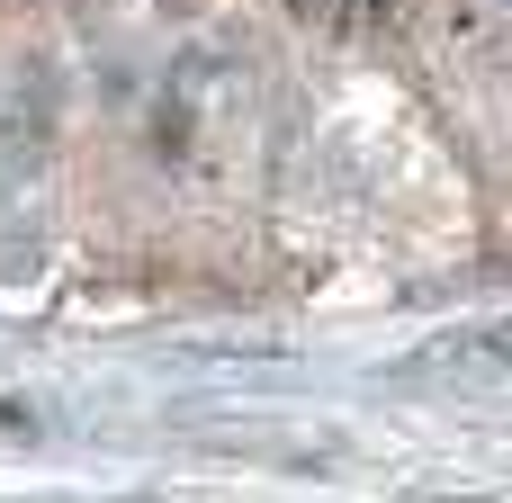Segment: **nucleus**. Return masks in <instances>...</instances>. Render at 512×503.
<instances>
[{"instance_id": "1", "label": "nucleus", "mask_w": 512, "mask_h": 503, "mask_svg": "<svg viewBox=\"0 0 512 503\" xmlns=\"http://www.w3.org/2000/svg\"><path fill=\"white\" fill-rule=\"evenodd\" d=\"M504 9H512V0H504Z\"/></svg>"}]
</instances>
